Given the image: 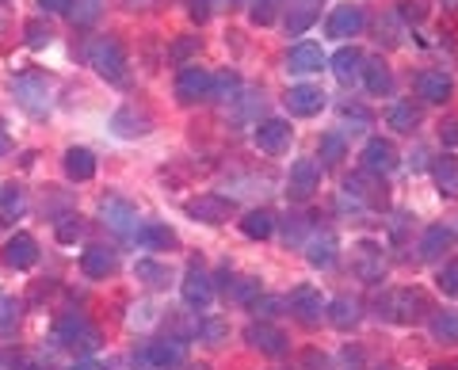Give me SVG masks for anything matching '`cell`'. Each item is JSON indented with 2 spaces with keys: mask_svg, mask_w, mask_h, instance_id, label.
Here are the masks:
<instances>
[{
  "mask_svg": "<svg viewBox=\"0 0 458 370\" xmlns=\"http://www.w3.org/2000/svg\"><path fill=\"white\" fill-rule=\"evenodd\" d=\"M69 4H73V0H38V8L47 12V16H57V12H69Z\"/></svg>",
  "mask_w": 458,
  "mask_h": 370,
  "instance_id": "obj_51",
  "label": "cell"
},
{
  "mask_svg": "<svg viewBox=\"0 0 458 370\" xmlns=\"http://www.w3.org/2000/svg\"><path fill=\"white\" fill-rule=\"evenodd\" d=\"M114 267H119V260H114V252L104 245H92V248L81 252V272L89 279H107Z\"/></svg>",
  "mask_w": 458,
  "mask_h": 370,
  "instance_id": "obj_22",
  "label": "cell"
},
{
  "mask_svg": "<svg viewBox=\"0 0 458 370\" xmlns=\"http://www.w3.org/2000/svg\"><path fill=\"white\" fill-rule=\"evenodd\" d=\"M436 370H443V366H436Z\"/></svg>",
  "mask_w": 458,
  "mask_h": 370,
  "instance_id": "obj_57",
  "label": "cell"
},
{
  "mask_svg": "<svg viewBox=\"0 0 458 370\" xmlns=\"http://www.w3.org/2000/svg\"><path fill=\"white\" fill-rule=\"evenodd\" d=\"M256 149L260 153H271V156H279L286 146H291V122L286 119H264L260 126H256Z\"/></svg>",
  "mask_w": 458,
  "mask_h": 370,
  "instance_id": "obj_16",
  "label": "cell"
},
{
  "mask_svg": "<svg viewBox=\"0 0 458 370\" xmlns=\"http://www.w3.org/2000/svg\"><path fill=\"white\" fill-rule=\"evenodd\" d=\"M321 188V164L313 161V156H302V161L291 164V180H286V195L298 198V203H306V198Z\"/></svg>",
  "mask_w": 458,
  "mask_h": 370,
  "instance_id": "obj_7",
  "label": "cell"
},
{
  "mask_svg": "<svg viewBox=\"0 0 458 370\" xmlns=\"http://www.w3.org/2000/svg\"><path fill=\"white\" fill-rule=\"evenodd\" d=\"M241 233L249 240H267L276 233V214H271V210H249V214L241 218Z\"/></svg>",
  "mask_w": 458,
  "mask_h": 370,
  "instance_id": "obj_31",
  "label": "cell"
},
{
  "mask_svg": "<svg viewBox=\"0 0 458 370\" xmlns=\"http://www.w3.org/2000/svg\"><path fill=\"white\" fill-rule=\"evenodd\" d=\"M0 210H4L8 218L23 214V195H20V188H0Z\"/></svg>",
  "mask_w": 458,
  "mask_h": 370,
  "instance_id": "obj_45",
  "label": "cell"
},
{
  "mask_svg": "<svg viewBox=\"0 0 458 370\" xmlns=\"http://www.w3.org/2000/svg\"><path fill=\"white\" fill-rule=\"evenodd\" d=\"M401 16L405 20H424V8H420V0H401Z\"/></svg>",
  "mask_w": 458,
  "mask_h": 370,
  "instance_id": "obj_50",
  "label": "cell"
},
{
  "mask_svg": "<svg viewBox=\"0 0 458 370\" xmlns=\"http://www.w3.org/2000/svg\"><path fill=\"white\" fill-rule=\"evenodd\" d=\"M306 256H310V264H313V267H333V264H336V237H333V233L313 237Z\"/></svg>",
  "mask_w": 458,
  "mask_h": 370,
  "instance_id": "obj_33",
  "label": "cell"
},
{
  "mask_svg": "<svg viewBox=\"0 0 458 370\" xmlns=\"http://www.w3.org/2000/svg\"><path fill=\"white\" fill-rule=\"evenodd\" d=\"M20 309H23V302H20V298H12V294H0V336H8L12 329H16V321H20Z\"/></svg>",
  "mask_w": 458,
  "mask_h": 370,
  "instance_id": "obj_40",
  "label": "cell"
},
{
  "mask_svg": "<svg viewBox=\"0 0 458 370\" xmlns=\"http://www.w3.org/2000/svg\"><path fill=\"white\" fill-rule=\"evenodd\" d=\"M233 88H237V77H233V73L214 77V92H210V99H218V96H225V92H233Z\"/></svg>",
  "mask_w": 458,
  "mask_h": 370,
  "instance_id": "obj_48",
  "label": "cell"
},
{
  "mask_svg": "<svg viewBox=\"0 0 458 370\" xmlns=\"http://www.w3.org/2000/svg\"><path fill=\"white\" fill-rule=\"evenodd\" d=\"M325 317H328V324H333V329L348 332V329H355V324H360V302H355V298H348V294H340V298H333V302L325 306Z\"/></svg>",
  "mask_w": 458,
  "mask_h": 370,
  "instance_id": "obj_23",
  "label": "cell"
},
{
  "mask_svg": "<svg viewBox=\"0 0 458 370\" xmlns=\"http://www.w3.org/2000/svg\"><path fill=\"white\" fill-rule=\"evenodd\" d=\"M417 96L424 104H447L454 96V77L443 69H424V73H417Z\"/></svg>",
  "mask_w": 458,
  "mask_h": 370,
  "instance_id": "obj_14",
  "label": "cell"
},
{
  "mask_svg": "<svg viewBox=\"0 0 458 370\" xmlns=\"http://www.w3.org/2000/svg\"><path fill=\"white\" fill-rule=\"evenodd\" d=\"M188 12H191L195 23H207L210 12H214V0H188Z\"/></svg>",
  "mask_w": 458,
  "mask_h": 370,
  "instance_id": "obj_46",
  "label": "cell"
},
{
  "mask_svg": "<svg viewBox=\"0 0 458 370\" xmlns=\"http://www.w3.org/2000/svg\"><path fill=\"white\" fill-rule=\"evenodd\" d=\"M439 141H443V146H458V119H451V122H443L439 126Z\"/></svg>",
  "mask_w": 458,
  "mask_h": 370,
  "instance_id": "obj_49",
  "label": "cell"
},
{
  "mask_svg": "<svg viewBox=\"0 0 458 370\" xmlns=\"http://www.w3.org/2000/svg\"><path fill=\"white\" fill-rule=\"evenodd\" d=\"M4 264L16 267V272H27V267L38 264V240L31 233H12L4 245Z\"/></svg>",
  "mask_w": 458,
  "mask_h": 370,
  "instance_id": "obj_17",
  "label": "cell"
},
{
  "mask_svg": "<svg viewBox=\"0 0 458 370\" xmlns=\"http://www.w3.org/2000/svg\"><path fill=\"white\" fill-rule=\"evenodd\" d=\"M394 168H397V149H394V141L370 138L367 146H363V172H367V176H386V172H394Z\"/></svg>",
  "mask_w": 458,
  "mask_h": 370,
  "instance_id": "obj_13",
  "label": "cell"
},
{
  "mask_svg": "<svg viewBox=\"0 0 458 370\" xmlns=\"http://www.w3.org/2000/svg\"><path fill=\"white\" fill-rule=\"evenodd\" d=\"M225 298L237 306H256V298H260V279H237V282H225Z\"/></svg>",
  "mask_w": 458,
  "mask_h": 370,
  "instance_id": "obj_35",
  "label": "cell"
},
{
  "mask_svg": "<svg viewBox=\"0 0 458 370\" xmlns=\"http://www.w3.org/2000/svg\"><path fill=\"white\" fill-rule=\"evenodd\" d=\"M428 313V302H424V294L420 290H397L390 298V317L394 321H417Z\"/></svg>",
  "mask_w": 458,
  "mask_h": 370,
  "instance_id": "obj_25",
  "label": "cell"
},
{
  "mask_svg": "<svg viewBox=\"0 0 458 370\" xmlns=\"http://www.w3.org/2000/svg\"><path fill=\"white\" fill-rule=\"evenodd\" d=\"M54 233H57V240H62V245H73V240L84 233V222L69 214V218H62V222L54 225Z\"/></svg>",
  "mask_w": 458,
  "mask_h": 370,
  "instance_id": "obj_44",
  "label": "cell"
},
{
  "mask_svg": "<svg viewBox=\"0 0 458 370\" xmlns=\"http://www.w3.org/2000/svg\"><path fill=\"white\" fill-rule=\"evenodd\" d=\"M363 27H367V12L360 4H340V8H333L325 31H328V38H355Z\"/></svg>",
  "mask_w": 458,
  "mask_h": 370,
  "instance_id": "obj_12",
  "label": "cell"
},
{
  "mask_svg": "<svg viewBox=\"0 0 458 370\" xmlns=\"http://www.w3.org/2000/svg\"><path fill=\"white\" fill-rule=\"evenodd\" d=\"M214 92V73L203 65H183L176 73V99L180 104H203V99H210Z\"/></svg>",
  "mask_w": 458,
  "mask_h": 370,
  "instance_id": "obj_3",
  "label": "cell"
},
{
  "mask_svg": "<svg viewBox=\"0 0 458 370\" xmlns=\"http://www.w3.org/2000/svg\"><path fill=\"white\" fill-rule=\"evenodd\" d=\"M355 272L363 279H382V252L375 240H360L355 245Z\"/></svg>",
  "mask_w": 458,
  "mask_h": 370,
  "instance_id": "obj_30",
  "label": "cell"
},
{
  "mask_svg": "<svg viewBox=\"0 0 458 370\" xmlns=\"http://www.w3.org/2000/svg\"><path fill=\"white\" fill-rule=\"evenodd\" d=\"M363 84H367V92L370 96H386L394 88V73H390V65H386L382 58H370L367 65H363V77H360Z\"/></svg>",
  "mask_w": 458,
  "mask_h": 370,
  "instance_id": "obj_29",
  "label": "cell"
},
{
  "mask_svg": "<svg viewBox=\"0 0 458 370\" xmlns=\"http://www.w3.org/2000/svg\"><path fill=\"white\" fill-rule=\"evenodd\" d=\"M321 20V0H286L283 4V27L286 35H306L313 23Z\"/></svg>",
  "mask_w": 458,
  "mask_h": 370,
  "instance_id": "obj_9",
  "label": "cell"
},
{
  "mask_svg": "<svg viewBox=\"0 0 458 370\" xmlns=\"http://www.w3.org/2000/svg\"><path fill=\"white\" fill-rule=\"evenodd\" d=\"M286 306H291L298 313V321L302 324H318L325 317V302H321V290H313V287H294L291 298H286Z\"/></svg>",
  "mask_w": 458,
  "mask_h": 370,
  "instance_id": "obj_18",
  "label": "cell"
},
{
  "mask_svg": "<svg viewBox=\"0 0 458 370\" xmlns=\"http://www.w3.org/2000/svg\"><path fill=\"white\" fill-rule=\"evenodd\" d=\"M454 245V230L451 225H428L424 240H420V260H439L443 252Z\"/></svg>",
  "mask_w": 458,
  "mask_h": 370,
  "instance_id": "obj_27",
  "label": "cell"
},
{
  "mask_svg": "<svg viewBox=\"0 0 458 370\" xmlns=\"http://www.w3.org/2000/svg\"><path fill=\"white\" fill-rule=\"evenodd\" d=\"M16 370H35V366H16Z\"/></svg>",
  "mask_w": 458,
  "mask_h": 370,
  "instance_id": "obj_56",
  "label": "cell"
},
{
  "mask_svg": "<svg viewBox=\"0 0 458 370\" xmlns=\"http://www.w3.org/2000/svg\"><path fill=\"white\" fill-rule=\"evenodd\" d=\"M363 65H367V58H363L360 46H340V50L333 54V73H336V80H344V84L360 80V77H363Z\"/></svg>",
  "mask_w": 458,
  "mask_h": 370,
  "instance_id": "obj_24",
  "label": "cell"
},
{
  "mask_svg": "<svg viewBox=\"0 0 458 370\" xmlns=\"http://www.w3.org/2000/svg\"><path fill=\"white\" fill-rule=\"evenodd\" d=\"M65 176L73 180V183H84V180H92L96 176V153L92 149H84V146H73V149H65Z\"/></svg>",
  "mask_w": 458,
  "mask_h": 370,
  "instance_id": "obj_26",
  "label": "cell"
},
{
  "mask_svg": "<svg viewBox=\"0 0 458 370\" xmlns=\"http://www.w3.org/2000/svg\"><path fill=\"white\" fill-rule=\"evenodd\" d=\"M279 4H283V0H249V20H252L256 27L276 23V16H279Z\"/></svg>",
  "mask_w": 458,
  "mask_h": 370,
  "instance_id": "obj_38",
  "label": "cell"
},
{
  "mask_svg": "<svg viewBox=\"0 0 458 370\" xmlns=\"http://www.w3.org/2000/svg\"><path fill=\"white\" fill-rule=\"evenodd\" d=\"M436 287L447 294V298H458V260H447L439 267V275H436Z\"/></svg>",
  "mask_w": 458,
  "mask_h": 370,
  "instance_id": "obj_43",
  "label": "cell"
},
{
  "mask_svg": "<svg viewBox=\"0 0 458 370\" xmlns=\"http://www.w3.org/2000/svg\"><path fill=\"white\" fill-rule=\"evenodd\" d=\"M245 344L252 351H260V355H271V359L291 351V340H286V332H279L276 324H267V321L249 324V329H245Z\"/></svg>",
  "mask_w": 458,
  "mask_h": 370,
  "instance_id": "obj_8",
  "label": "cell"
},
{
  "mask_svg": "<svg viewBox=\"0 0 458 370\" xmlns=\"http://www.w3.org/2000/svg\"><path fill=\"white\" fill-rule=\"evenodd\" d=\"M84 58H89V65H92L104 80H114V84H119V80L126 77V50H123V42H119V38H111V35L92 38V42H89V50H84Z\"/></svg>",
  "mask_w": 458,
  "mask_h": 370,
  "instance_id": "obj_1",
  "label": "cell"
},
{
  "mask_svg": "<svg viewBox=\"0 0 458 370\" xmlns=\"http://www.w3.org/2000/svg\"><path fill=\"white\" fill-rule=\"evenodd\" d=\"M195 50H199V38H180L176 46H172V62H183V58H191Z\"/></svg>",
  "mask_w": 458,
  "mask_h": 370,
  "instance_id": "obj_47",
  "label": "cell"
},
{
  "mask_svg": "<svg viewBox=\"0 0 458 370\" xmlns=\"http://www.w3.org/2000/svg\"><path fill=\"white\" fill-rule=\"evenodd\" d=\"M432 180L439 195H458V156H439V161L432 164Z\"/></svg>",
  "mask_w": 458,
  "mask_h": 370,
  "instance_id": "obj_32",
  "label": "cell"
},
{
  "mask_svg": "<svg viewBox=\"0 0 458 370\" xmlns=\"http://www.w3.org/2000/svg\"><path fill=\"white\" fill-rule=\"evenodd\" d=\"M69 16H73L77 27H92L99 16H104V0H73V4H69Z\"/></svg>",
  "mask_w": 458,
  "mask_h": 370,
  "instance_id": "obj_36",
  "label": "cell"
},
{
  "mask_svg": "<svg viewBox=\"0 0 458 370\" xmlns=\"http://www.w3.org/2000/svg\"><path fill=\"white\" fill-rule=\"evenodd\" d=\"M344 149H348V146H344V134H325L321 138V164H336V161H344Z\"/></svg>",
  "mask_w": 458,
  "mask_h": 370,
  "instance_id": "obj_42",
  "label": "cell"
},
{
  "mask_svg": "<svg viewBox=\"0 0 458 370\" xmlns=\"http://www.w3.org/2000/svg\"><path fill=\"white\" fill-rule=\"evenodd\" d=\"M23 38H27V46H31V50H42V46H50L54 31L47 27V20H27L23 23Z\"/></svg>",
  "mask_w": 458,
  "mask_h": 370,
  "instance_id": "obj_41",
  "label": "cell"
},
{
  "mask_svg": "<svg viewBox=\"0 0 458 370\" xmlns=\"http://www.w3.org/2000/svg\"><path fill=\"white\" fill-rule=\"evenodd\" d=\"M432 336L439 340V344L454 348L458 344V309H443L432 317Z\"/></svg>",
  "mask_w": 458,
  "mask_h": 370,
  "instance_id": "obj_34",
  "label": "cell"
},
{
  "mask_svg": "<svg viewBox=\"0 0 458 370\" xmlns=\"http://www.w3.org/2000/svg\"><path fill=\"white\" fill-rule=\"evenodd\" d=\"M183 214L203 222V225H222V222H229V214H233V203L222 195H195L183 203Z\"/></svg>",
  "mask_w": 458,
  "mask_h": 370,
  "instance_id": "obj_6",
  "label": "cell"
},
{
  "mask_svg": "<svg viewBox=\"0 0 458 370\" xmlns=\"http://www.w3.org/2000/svg\"><path fill=\"white\" fill-rule=\"evenodd\" d=\"M283 104L294 119H313L325 107V92L318 88V84H294V88H286Z\"/></svg>",
  "mask_w": 458,
  "mask_h": 370,
  "instance_id": "obj_10",
  "label": "cell"
},
{
  "mask_svg": "<svg viewBox=\"0 0 458 370\" xmlns=\"http://www.w3.org/2000/svg\"><path fill=\"white\" fill-rule=\"evenodd\" d=\"M20 359H16V351H0V370H16Z\"/></svg>",
  "mask_w": 458,
  "mask_h": 370,
  "instance_id": "obj_52",
  "label": "cell"
},
{
  "mask_svg": "<svg viewBox=\"0 0 458 370\" xmlns=\"http://www.w3.org/2000/svg\"><path fill=\"white\" fill-rule=\"evenodd\" d=\"M386 122H390V130H401V134H412L420 126V107L412 104V99H397V104L386 111Z\"/></svg>",
  "mask_w": 458,
  "mask_h": 370,
  "instance_id": "obj_28",
  "label": "cell"
},
{
  "mask_svg": "<svg viewBox=\"0 0 458 370\" xmlns=\"http://www.w3.org/2000/svg\"><path fill=\"white\" fill-rule=\"evenodd\" d=\"M134 275H138V282H146V287H168V267L165 264H157V260H138V267H134Z\"/></svg>",
  "mask_w": 458,
  "mask_h": 370,
  "instance_id": "obj_37",
  "label": "cell"
},
{
  "mask_svg": "<svg viewBox=\"0 0 458 370\" xmlns=\"http://www.w3.org/2000/svg\"><path fill=\"white\" fill-rule=\"evenodd\" d=\"M188 370H210V366H203V363H199V366H188Z\"/></svg>",
  "mask_w": 458,
  "mask_h": 370,
  "instance_id": "obj_55",
  "label": "cell"
},
{
  "mask_svg": "<svg viewBox=\"0 0 458 370\" xmlns=\"http://www.w3.org/2000/svg\"><path fill=\"white\" fill-rule=\"evenodd\" d=\"M54 340L65 351L89 355V351L99 348V329L92 321H84V317H62V321H57V329H54Z\"/></svg>",
  "mask_w": 458,
  "mask_h": 370,
  "instance_id": "obj_2",
  "label": "cell"
},
{
  "mask_svg": "<svg viewBox=\"0 0 458 370\" xmlns=\"http://www.w3.org/2000/svg\"><path fill=\"white\" fill-rule=\"evenodd\" d=\"M321 65H325V54L318 42H298V46H291V54H286V73H294V77H310V73H318Z\"/></svg>",
  "mask_w": 458,
  "mask_h": 370,
  "instance_id": "obj_20",
  "label": "cell"
},
{
  "mask_svg": "<svg viewBox=\"0 0 458 370\" xmlns=\"http://www.w3.org/2000/svg\"><path fill=\"white\" fill-rule=\"evenodd\" d=\"M180 294L183 302L191 309H207L214 302V279L203 264H188V272H183V282H180Z\"/></svg>",
  "mask_w": 458,
  "mask_h": 370,
  "instance_id": "obj_5",
  "label": "cell"
},
{
  "mask_svg": "<svg viewBox=\"0 0 458 370\" xmlns=\"http://www.w3.org/2000/svg\"><path fill=\"white\" fill-rule=\"evenodd\" d=\"M134 240H138V245L146 248V252H168V248L180 245L176 230H168L165 222H141L138 233H134Z\"/></svg>",
  "mask_w": 458,
  "mask_h": 370,
  "instance_id": "obj_21",
  "label": "cell"
},
{
  "mask_svg": "<svg viewBox=\"0 0 458 370\" xmlns=\"http://www.w3.org/2000/svg\"><path fill=\"white\" fill-rule=\"evenodd\" d=\"M16 99L27 115H47L50 111V80L42 73H27L16 80Z\"/></svg>",
  "mask_w": 458,
  "mask_h": 370,
  "instance_id": "obj_4",
  "label": "cell"
},
{
  "mask_svg": "<svg viewBox=\"0 0 458 370\" xmlns=\"http://www.w3.org/2000/svg\"><path fill=\"white\" fill-rule=\"evenodd\" d=\"M69 370H104L99 363H77V366H69Z\"/></svg>",
  "mask_w": 458,
  "mask_h": 370,
  "instance_id": "obj_54",
  "label": "cell"
},
{
  "mask_svg": "<svg viewBox=\"0 0 458 370\" xmlns=\"http://www.w3.org/2000/svg\"><path fill=\"white\" fill-rule=\"evenodd\" d=\"M111 130L119 134V138H141V134L153 130V115H149L146 107H138V104H123L111 115Z\"/></svg>",
  "mask_w": 458,
  "mask_h": 370,
  "instance_id": "obj_11",
  "label": "cell"
},
{
  "mask_svg": "<svg viewBox=\"0 0 458 370\" xmlns=\"http://www.w3.org/2000/svg\"><path fill=\"white\" fill-rule=\"evenodd\" d=\"M195 332H199V340H203V344H210V348H218L222 344V340H225V321L222 317H203V321H199L195 324Z\"/></svg>",
  "mask_w": 458,
  "mask_h": 370,
  "instance_id": "obj_39",
  "label": "cell"
},
{
  "mask_svg": "<svg viewBox=\"0 0 458 370\" xmlns=\"http://www.w3.org/2000/svg\"><path fill=\"white\" fill-rule=\"evenodd\" d=\"M99 214H104V222L111 225L119 237H134L138 233V210L126 203V198H104V206H99Z\"/></svg>",
  "mask_w": 458,
  "mask_h": 370,
  "instance_id": "obj_15",
  "label": "cell"
},
{
  "mask_svg": "<svg viewBox=\"0 0 458 370\" xmlns=\"http://www.w3.org/2000/svg\"><path fill=\"white\" fill-rule=\"evenodd\" d=\"M8 149H12V141H8V134H4V130H0V156H4Z\"/></svg>",
  "mask_w": 458,
  "mask_h": 370,
  "instance_id": "obj_53",
  "label": "cell"
},
{
  "mask_svg": "<svg viewBox=\"0 0 458 370\" xmlns=\"http://www.w3.org/2000/svg\"><path fill=\"white\" fill-rule=\"evenodd\" d=\"M141 363L153 366V370H176L183 363V344L180 340H153L141 351Z\"/></svg>",
  "mask_w": 458,
  "mask_h": 370,
  "instance_id": "obj_19",
  "label": "cell"
}]
</instances>
